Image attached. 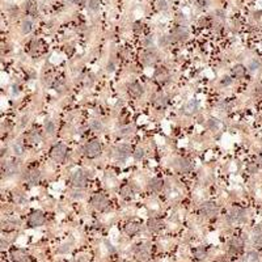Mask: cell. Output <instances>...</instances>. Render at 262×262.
<instances>
[{
  "label": "cell",
  "mask_w": 262,
  "mask_h": 262,
  "mask_svg": "<svg viewBox=\"0 0 262 262\" xmlns=\"http://www.w3.org/2000/svg\"><path fill=\"white\" fill-rule=\"evenodd\" d=\"M130 155H131V148L127 144H121L117 148V157H118V160L123 161V160H126V159L130 156Z\"/></svg>",
  "instance_id": "cell-9"
},
{
  "label": "cell",
  "mask_w": 262,
  "mask_h": 262,
  "mask_svg": "<svg viewBox=\"0 0 262 262\" xmlns=\"http://www.w3.org/2000/svg\"><path fill=\"white\" fill-rule=\"evenodd\" d=\"M13 151H15V155H17V156H21V155L24 153V146L21 144V143H15Z\"/></svg>",
  "instance_id": "cell-28"
},
{
  "label": "cell",
  "mask_w": 262,
  "mask_h": 262,
  "mask_svg": "<svg viewBox=\"0 0 262 262\" xmlns=\"http://www.w3.org/2000/svg\"><path fill=\"white\" fill-rule=\"evenodd\" d=\"M71 184L75 188H83L87 184V174L83 170H76L71 174Z\"/></svg>",
  "instance_id": "cell-2"
},
{
  "label": "cell",
  "mask_w": 262,
  "mask_h": 262,
  "mask_svg": "<svg viewBox=\"0 0 262 262\" xmlns=\"http://www.w3.org/2000/svg\"><path fill=\"white\" fill-rule=\"evenodd\" d=\"M243 248H244V241L240 237H233L231 243H229V253H232V254L240 253L243 251Z\"/></svg>",
  "instance_id": "cell-8"
},
{
  "label": "cell",
  "mask_w": 262,
  "mask_h": 262,
  "mask_svg": "<svg viewBox=\"0 0 262 262\" xmlns=\"http://www.w3.org/2000/svg\"><path fill=\"white\" fill-rule=\"evenodd\" d=\"M120 194L125 198V199H130V198H133V195H134V190H133V188H131L130 185H125V186H122L121 188Z\"/></svg>",
  "instance_id": "cell-17"
},
{
  "label": "cell",
  "mask_w": 262,
  "mask_h": 262,
  "mask_svg": "<svg viewBox=\"0 0 262 262\" xmlns=\"http://www.w3.org/2000/svg\"><path fill=\"white\" fill-rule=\"evenodd\" d=\"M155 104H156L157 106H164L166 104V98L164 96H159L156 100H155Z\"/></svg>",
  "instance_id": "cell-32"
},
{
  "label": "cell",
  "mask_w": 262,
  "mask_h": 262,
  "mask_svg": "<svg viewBox=\"0 0 262 262\" xmlns=\"http://www.w3.org/2000/svg\"><path fill=\"white\" fill-rule=\"evenodd\" d=\"M244 216H245V212L240 208H233L231 214H229V220L231 221H241L244 220Z\"/></svg>",
  "instance_id": "cell-13"
},
{
  "label": "cell",
  "mask_w": 262,
  "mask_h": 262,
  "mask_svg": "<svg viewBox=\"0 0 262 262\" xmlns=\"http://www.w3.org/2000/svg\"><path fill=\"white\" fill-rule=\"evenodd\" d=\"M231 83H232L231 77H223V80H221V84H223V85H229Z\"/></svg>",
  "instance_id": "cell-40"
},
{
  "label": "cell",
  "mask_w": 262,
  "mask_h": 262,
  "mask_svg": "<svg viewBox=\"0 0 262 262\" xmlns=\"http://www.w3.org/2000/svg\"><path fill=\"white\" fill-rule=\"evenodd\" d=\"M159 43H160V45H166V43H168V39H166V37H161L160 38V41H159Z\"/></svg>",
  "instance_id": "cell-42"
},
{
  "label": "cell",
  "mask_w": 262,
  "mask_h": 262,
  "mask_svg": "<svg viewBox=\"0 0 262 262\" xmlns=\"http://www.w3.org/2000/svg\"><path fill=\"white\" fill-rule=\"evenodd\" d=\"M157 7H159V9H166V8H168V3H166L165 0H159Z\"/></svg>",
  "instance_id": "cell-37"
},
{
  "label": "cell",
  "mask_w": 262,
  "mask_h": 262,
  "mask_svg": "<svg viewBox=\"0 0 262 262\" xmlns=\"http://www.w3.org/2000/svg\"><path fill=\"white\" fill-rule=\"evenodd\" d=\"M67 156V147L64 144H57L51 149V157L54 159L55 161L61 162L66 159Z\"/></svg>",
  "instance_id": "cell-3"
},
{
  "label": "cell",
  "mask_w": 262,
  "mask_h": 262,
  "mask_svg": "<svg viewBox=\"0 0 262 262\" xmlns=\"http://www.w3.org/2000/svg\"><path fill=\"white\" fill-rule=\"evenodd\" d=\"M98 5H100V3H98V0H89L88 8H89L90 11H97V9H98Z\"/></svg>",
  "instance_id": "cell-30"
},
{
  "label": "cell",
  "mask_w": 262,
  "mask_h": 262,
  "mask_svg": "<svg viewBox=\"0 0 262 262\" xmlns=\"http://www.w3.org/2000/svg\"><path fill=\"white\" fill-rule=\"evenodd\" d=\"M178 165H180V169L184 170V172L190 170V162H189V160H186V159H181L180 162H178Z\"/></svg>",
  "instance_id": "cell-27"
},
{
  "label": "cell",
  "mask_w": 262,
  "mask_h": 262,
  "mask_svg": "<svg viewBox=\"0 0 262 262\" xmlns=\"http://www.w3.org/2000/svg\"><path fill=\"white\" fill-rule=\"evenodd\" d=\"M31 26H33V24H31L30 20H24L22 24H21V30L24 34H28L31 31Z\"/></svg>",
  "instance_id": "cell-23"
},
{
  "label": "cell",
  "mask_w": 262,
  "mask_h": 262,
  "mask_svg": "<svg viewBox=\"0 0 262 262\" xmlns=\"http://www.w3.org/2000/svg\"><path fill=\"white\" fill-rule=\"evenodd\" d=\"M39 178H41V173H39L38 169H33L26 174V181L29 182L30 185H35L39 181Z\"/></svg>",
  "instance_id": "cell-11"
},
{
  "label": "cell",
  "mask_w": 262,
  "mask_h": 262,
  "mask_svg": "<svg viewBox=\"0 0 262 262\" xmlns=\"http://www.w3.org/2000/svg\"><path fill=\"white\" fill-rule=\"evenodd\" d=\"M198 108H199V104H198V101H195V100H189V101L185 104V106H184V112H185V114H188V116H192V114L197 113Z\"/></svg>",
  "instance_id": "cell-10"
},
{
  "label": "cell",
  "mask_w": 262,
  "mask_h": 262,
  "mask_svg": "<svg viewBox=\"0 0 262 262\" xmlns=\"http://www.w3.org/2000/svg\"><path fill=\"white\" fill-rule=\"evenodd\" d=\"M201 214L206 218H214L218 215V207L214 202H205L201 206Z\"/></svg>",
  "instance_id": "cell-4"
},
{
  "label": "cell",
  "mask_w": 262,
  "mask_h": 262,
  "mask_svg": "<svg viewBox=\"0 0 262 262\" xmlns=\"http://www.w3.org/2000/svg\"><path fill=\"white\" fill-rule=\"evenodd\" d=\"M148 228L151 229V231H153V232H157V231H160V229L162 228V223L161 221H159L157 219H149Z\"/></svg>",
  "instance_id": "cell-21"
},
{
  "label": "cell",
  "mask_w": 262,
  "mask_h": 262,
  "mask_svg": "<svg viewBox=\"0 0 262 262\" xmlns=\"http://www.w3.org/2000/svg\"><path fill=\"white\" fill-rule=\"evenodd\" d=\"M25 11L26 13H29L30 16H37V5L31 2H26L25 3Z\"/></svg>",
  "instance_id": "cell-22"
},
{
  "label": "cell",
  "mask_w": 262,
  "mask_h": 262,
  "mask_svg": "<svg viewBox=\"0 0 262 262\" xmlns=\"http://www.w3.org/2000/svg\"><path fill=\"white\" fill-rule=\"evenodd\" d=\"M101 152V146L97 140H92L89 143H87L84 147V153L88 157H96L97 155H100Z\"/></svg>",
  "instance_id": "cell-1"
},
{
  "label": "cell",
  "mask_w": 262,
  "mask_h": 262,
  "mask_svg": "<svg viewBox=\"0 0 262 262\" xmlns=\"http://www.w3.org/2000/svg\"><path fill=\"white\" fill-rule=\"evenodd\" d=\"M172 37L176 39V41L184 42L189 37V31L186 30L185 28H182V26H177V28H174V29L172 30Z\"/></svg>",
  "instance_id": "cell-7"
},
{
  "label": "cell",
  "mask_w": 262,
  "mask_h": 262,
  "mask_svg": "<svg viewBox=\"0 0 262 262\" xmlns=\"http://www.w3.org/2000/svg\"><path fill=\"white\" fill-rule=\"evenodd\" d=\"M16 170H17V165L15 164V162H7L5 165V173L8 174V176H11V174L16 173Z\"/></svg>",
  "instance_id": "cell-25"
},
{
  "label": "cell",
  "mask_w": 262,
  "mask_h": 262,
  "mask_svg": "<svg viewBox=\"0 0 262 262\" xmlns=\"http://www.w3.org/2000/svg\"><path fill=\"white\" fill-rule=\"evenodd\" d=\"M25 123H28V117H24V118H22V122H21V126H25Z\"/></svg>",
  "instance_id": "cell-46"
},
{
  "label": "cell",
  "mask_w": 262,
  "mask_h": 262,
  "mask_svg": "<svg viewBox=\"0 0 262 262\" xmlns=\"http://www.w3.org/2000/svg\"><path fill=\"white\" fill-rule=\"evenodd\" d=\"M45 130H46V133L53 134L54 131H55V125H54V122H53V121H47L46 123H45Z\"/></svg>",
  "instance_id": "cell-29"
},
{
  "label": "cell",
  "mask_w": 262,
  "mask_h": 262,
  "mask_svg": "<svg viewBox=\"0 0 262 262\" xmlns=\"http://www.w3.org/2000/svg\"><path fill=\"white\" fill-rule=\"evenodd\" d=\"M142 29H143V28H142V25H140V24H135V26H134V30L136 31V33H139V31H140Z\"/></svg>",
  "instance_id": "cell-43"
},
{
  "label": "cell",
  "mask_w": 262,
  "mask_h": 262,
  "mask_svg": "<svg viewBox=\"0 0 262 262\" xmlns=\"http://www.w3.org/2000/svg\"><path fill=\"white\" fill-rule=\"evenodd\" d=\"M28 223H29L30 227H39V225H42L43 223H45V216H43L42 212L35 211L29 216Z\"/></svg>",
  "instance_id": "cell-6"
},
{
  "label": "cell",
  "mask_w": 262,
  "mask_h": 262,
  "mask_svg": "<svg viewBox=\"0 0 262 262\" xmlns=\"http://www.w3.org/2000/svg\"><path fill=\"white\" fill-rule=\"evenodd\" d=\"M245 72H247V68H245L243 64H236L232 68V74H233V76H236V77H244Z\"/></svg>",
  "instance_id": "cell-19"
},
{
  "label": "cell",
  "mask_w": 262,
  "mask_h": 262,
  "mask_svg": "<svg viewBox=\"0 0 262 262\" xmlns=\"http://www.w3.org/2000/svg\"><path fill=\"white\" fill-rule=\"evenodd\" d=\"M257 260H258V254L256 252H249V261L256 262Z\"/></svg>",
  "instance_id": "cell-38"
},
{
  "label": "cell",
  "mask_w": 262,
  "mask_h": 262,
  "mask_svg": "<svg viewBox=\"0 0 262 262\" xmlns=\"http://www.w3.org/2000/svg\"><path fill=\"white\" fill-rule=\"evenodd\" d=\"M17 225H18L17 221H15V220H8V221H5V223H4V229H5V231H12V229H16V228H17Z\"/></svg>",
  "instance_id": "cell-26"
},
{
  "label": "cell",
  "mask_w": 262,
  "mask_h": 262,
  "mask_svg": "<svg viewBox=\"0 0 262 262\" xmlns=\"http://www.w3.org/2000/svg\"><path fill=\"white\" fill-rule=\"evenodd\" d=\"M12 258H13L15 262H26L28 256L25 253H22L21 251H13L12 252Z\"/></svg>",
  "instance_id": "cell-18"
},
{
  "label": "cell",
  "mask_w": 262,
  "mask_h": 262,
  "mask_svg": "<svg viewBox=\"0 0 262 262\" xmlns=\"http://www.w3.org/2000/svg\"><path fill=\"white\" fill-rule=\"evenodd\" d=\"M221 262H228V261H221Z\"/></svg>",
  "instance_id": "cell-48"
},
{
  "label": "cell",
  "mask_w": 262,
  "mask_h": 262,
  "mask_svg": "<svg viewBox=\"0 0 262 262\" xmlns=\"http://www.w3.org/2000/svg\"><path fill=\"white\" fill-rule=\"evenodd\" d=\"M208 125H210V129L211 130H216L218 127H219V122H218L216 120H210Z\"/></svg>",
  "instance_id": "cell-35"
},
{
  "label": "cell",
  "mask_w": 262,
  "mask_h": 262,
  "mask_svg": "<svg viewBox=\"0 0 262 262\" xmlns=\"http://www.w3.org/2000/svg\"><path fill=\"white\" fill-rule=\"evenodd\" d=\"M258 66H260V63L257 62V61H252L251 63H249V67H248V68H249V71H251V72H254V71L258 68Z\"/></svg>",
  "instance_id": "cell-34"
},
{
  "label": "cell",
  "mask_w": 262,
  "mask_h": 262,
  "mask_svg": "<svg viewBox=\"0 0 262 262\" xmlns=\"http://www.w3.org/2000/svg\"><path fill=\"white\" fill-rule=\"evenodd\" d=\"M75 3L77 4V5H84V4L87 3V0H74Z\"/></svg>",
  "instance_id": "cell-44"
},
{
  "label": "cell",
  "mask_w": 262,
  "mask_h": 262,
  "mask_svg": "<svg viewBox=\"0 0 262 262\" xmlns=\"http://www.w3.org/2000/svg\"><path fill=\"white\" fill-rule=\"evenodd\" d=\"M90 127H92L94 131H101L102 125L100 123V121H92V123H90Z\"/></svg>",
  "instance_id": "cell-33"
},
{
  "label": "cell",
  "mask_w": 262,
  "mask_h": 262,
  "mask_svg": "<svg viewBox=\"0 0 262 262\" xmlns=\"http://www.w3.org/2000/svg\"><path fill=\"white\" fill-rule=\"evenodd\" d=\"M254 244L257 245V247L262 248V233L261 235H256L254 236Z\"/></svg>",
  "instance_id": "cell-36"
},
{
  "label": "cell",
  "mask_w": 262,
  "mask_h": 262,
  "mask_svg": "<svg viewBox=\"0 0 262 262\" xmlns=\"http://www.w3.org/2000/svg\"><path fill=\"white\" fill-rule=\"evenodd\" d=\"M125 229H126V233H127V235L134 236V235H136V233L139 232L140 227H139L136 223H129V224L125 227Z\"/></svg>",
  "instance_id": "cell-20"
},
{
  "label": "cell",
  "mask_w": 262,
  "mask_h": 262,
  "mask_svg": "<svg viewBox=\"0 0 262 262\" xmlns=\"http://www.w3.org/2000/svg\"><path fill=\"white\" fill-rule=\"evenodd\" d=\"M142 61L144 64H153V63L157 61V55L155 53H152V51H146L142 57Z\"/></svg>",
  "instance_id": "cell-15"
},
{
  "label": "cell",
  "mask_w": 262,
  "mask_h": 262,
  "mask_svg": "<svg viewBox=\"0 0 262 262\" xmlns=\"http://www.w3.org/2000/svg\"><path fill=\"white\" fill-rule=\"evenodd\" d=\"M134 157L136 159V160H142L143 157H144V151H143L142 148H136L134 152Z\"/></svg>",
  "instance_id": "cell-31"
},
{
  "label": "cell",
  "mask_w": 262,
  "mask_h": 262,
  "mask_svg": "<svg viewBox=\"0 0 262 262\" xmlns=\"http://www.w3.org/2000/svg\"><path fill=\"white\" fill-rule=\"evenodd\" d=\"M90 203H92L93 208H96L97 211H102V210H105L108 207V199L102 194H96L94 197H92Z\"/></svg>",
  "instance_id": "cell-5"
},
{
  "label": "cell",
  "mask_w": 262,
  "mask_h": 262,
  "mask_svg": "<svg viewBox=\"0 0 262 262\" xmlns=\"http://www.w3.org/2000/svg\"><path fill=\"white\" fill-rule=\"evenodd\" d=\"M206 251H205V248H197L195 251H194V257H195L197 260H203V258H206Z\"/></svg>",
  "instance_id": "cell-24"
},
{
  "label": "cell",
  "mask_w": 262,
  "mask_h": 262,
  "mask_svg": "<svg viewBox=\"0 0 262 262\" xmlns=\"http://www.w3.org/2000/svg\"><path fill=\"white\" fill-rule=\"evenodd\" d=\"M131 130H133L131 127H125V129H122V130H121V133H120V134H121V135H127V134H131V133H133Z\"/></svg>",
  "instance_id": "cell-39"
},
{
  "label": "cell",
  "mask_w": 262,
  "mask_h": 262,
  "mask_svg": "<svg viewBox=\"0 0 262 262\" xmlns=\"http://www.w3.org/2000/svg\"><path fill=\"white\" fill-rule=\"evenodd\" d=\"M129 93L133 97H139L142 96L143 93V87L139 84V83H133V84L129 85Z\"/></svg>",
  "instance_id": "cell-12"
},
{
  "label": "cell",
  "mask_w": 262,
  "mask_h": 262,
  "mask_svg": "<svg viewBox=\"0 0 262 262\" xmlns=\"http://www.w3.org/2000/svg\"><path fill=\"white\" fill-rule=\"evenodd\" d=\"M108 71L109 72H113L114 71V63H109L108 64Z\"/></svg>",
  "instance_id": "cell-45"
},
{
  "label": "cell",
  "mask_w": 262,
  "mask_h": 262,
  "mask_svg": "<svg viewBox=\"0 0 262 262\" xmlns=\"http://www.w3.org/2000/svg\"><path fill=\"white\" fill-rule=\"evenodd\" d=\"M30 138H31V140H33V142H37V140H39V135H38V134H35V133H31Z\"/></svg>",
  "instance_id": "cell-41"
},
{
  "label": "cell",
  "mask_w": 262,
  "mask_h": 262,
  "mask_svg": "<svg viewBox=\"0 0 262 262\" xmlns=\"http://www.w3.org/2000/svg\"><path fill=\"white\" fill-rule=\"evenodd\" d=\"M162 185H164V182H162L160 178H152L148 184V188H149V190H152V192H160L162 189Z\"/></svg>",
  "instance_id": "cell-16"
},
{
  "label": "cell",
  "mask_w": 262,
  "mask_h": 262,
  "mask_svg": "<svg viewBox=\"0 0 262 262\" xmlns=\"http://www.w3.org/2000/svg\"><path fill=\"white\" fill-rule=\"evenodd\" d=\"M199 3L202 4V7H203V5L206 7V3H207V0H199Z\"/></svg>",
  "instance_id": "cell-47"
},
{
  "label": "cell",
  "mask_w": 262,
  "mask_h": 262,
  "mask_svg": "<svg viewBox=\"0 0 262 262\" xmlns=\"http://www.w3.org/2000/svg\"><path fill=\"white\" fill-rule=\"evenodd\" d=\"M149 251L147 249L146 247H142L138 249L136 251V260L138 261H142V262H144V261H147V260H149Z\"/></svg>",
  "instance_id": "cell-14"
}]
</instances>
